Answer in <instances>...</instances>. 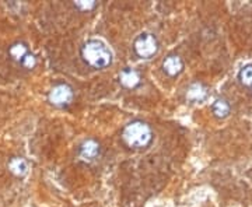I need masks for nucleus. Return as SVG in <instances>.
Instances as JSON below:
<instances>
[{
	"label": "nucleus",
	"mask_w": 252,
	"mask_h": 207,
	"mask_svg": "<svg viewBox=\"0 0 252 207\" xmlns=\"http://www.w3.org/2000/svg\"><path fill=\"white\" fill-rule=\"evenodd\" d=\"M99 153V144L93 140V139H89L86 140L84 143L81 144L80 147V155L84 158V160H93L95 158Z\"/></svg>",
	"instance_id": "1a4fd4ad"
},
{
	"label": "nucleus",
	"mask_w": 252,
	"mask_h": 207,
	"mask_svg": "<svg viewBox=\"0 0 252 207\" xmlns=\"http://www.w3.org/2000/svg\"><path fill=\"white\" fill-rule=\"evenodd\" d=\"M21 64H23L26 69H32V67H34V66L36 64L35 56L31 54H27L26 56H24V59L21 60Z\"/></svg>",
	"instance_id": "4468645a"
},
{
	"label": "nucleus",
	"mask_w": 252,
	"mask_h": 207,
	"mask_svg": "<svg viewBox=\"0 0 252 207\" xmlns=\"http://www.w3.org/2000/svg\"><path fill=\"white\" fill-rule=\"evenodd\" d=\"M74 6L79 10H81V11H90V10L95 7V1H93V0H89V1L79 0V1H74Z\"/></svg>",
	"instance_id": "ddd939ff"
},
{
	"label": "nucleus",
	"mask_w": 252,
	"mask_h": 207,
	"mask_svg": "<svg viewBox=\"0 0 252 207\" xmlns=\"http://www.w3.org/2000/svg\"><path fill=\"white\" fill-rule=\"evenodd\" d=\"M27 54V46H26V44H23V42H16V44H13L9 48V55L11 56V59L16 60V62H21Z\"/></svg>",
	"instance_id": "9d476101"
},
{
	"label": "nucleus",
	"mask_w": 252,
	"mask_h": 207,
	"mask_svg": "<svg viewBox=\"0 0 252 207\" xmlns=\"http://www.w3.org/2000/svg\"><path fill=\"white\" fill-rule=\"evenodd\" d=\"M162 69H164V72L167 73L168 76H178L182 70H184V62L181 60L180 56H168L165 60H164V63H162Z\"/></svg>",
	"instance_id": "39448f33"
},
{
	"label": "nucleus",
	"mask_w": 252,
	"mask_h": 207,
	"mask_svg": "<svg viewBox=\"0 0 252 207\" xmlns=\"http://www.w3.org/2000/svg\"><path fill=\"white\" fill-rule=\"evenodd\" d=\"M81 58L94 69H104L112 63V54L99 41H89L81 48Z\"/></svg>",
	"instance_id": "f257e3e1"
},
{
	"label": "nucleus",
	"mask_w": 252,
	"mask_h": 207,
	"mask_svg": "<svg viewBox=\"0 0 252 207\" xmlns=\"http://www.w3.org/2000/svg\"><path fill=\"white\" fill-rule=\"evenodd\" d=\"M238 79L244 86H252V66H245L238 74Z\"/></svg>",
	"instance_id": "f8f14e48"
},
{
	"label": "nucleus",
	"mask_w": 252,
	"mask_h": 207,
	"mask_svg": "<svg viewBox=\"0 0 252 207\" xmlns=\"http://www.w3.org/2000/svg\"><path fill=\"white\" fill-rule=\"evenodd\" d=\"M119 83L126 89H135L140 84V76L136 70L125 69L119 73Z\"/></svg>",
	"instance_id": "423d86ee"
},
{
	"label": "nucleus",
	"mask_w": 252,
	"mask_h": 207,
	"mask_svg": "<svg viewBox=\"0 0 252 207\" xmlns=\"http://www.w3.org/2000/svg\"><path fill=\"white\" fill-rule=\"evenodd\" d=\"M122 139L126 146L133 148H144L153 140V132L147 123L142 120H135L126 125L122 132Z\"/></svg>",
	"instance_id": "f03ea898"
},
{
	"label": "nucleus",
	"mask_w": 252,
	"mask_h": 207,
	"mask_svg": "<svg viewBox=\"0 0 252 207\" xmlns=\"http://www.w3.org/2000/svg\"><path fill=\"white\" fill-rule=\"evenodd\" d=\"M133 48H135V52L137 54V56L149 59V58H152L157 54L158 42H157L156 36L152 35V34H142L136 38Z\"/></svg>",
	"instance_id": "7ed1b4c3"
},
{
	"label": "nucleus",
	"mask_w": 252,
	"mask_h": 207,
	"mask_svg": "<svg viewBox=\"0 0 252 207\" xmlns=\"http://www.w3.org/2000/svg\"><path fill=\"white\" fill-rule=\"evenodd\" d=\"M73 99V90L70 86L67 84H56L54 89L49 92V101L58 105V107H63V105H69Z\"/></svg>",
	"instance_id": "20e7f679"
},
{
	"label": "nucleus",
	"mask_w": 252,
	"mask_h": 207,
	"mask_svg": "<svg viewBox=\"0 0 252 207\" xmlns=\"http://www.w3.org/2000/svg\"><path fill=\"white\" fill-rule=\"evenodd\" d=\"M207 90L206 87L202 84V83H192L187 90V98L189 101H193V102H198L202 99L206 98Z\"/></svg>",
	"instance_id": "6e6552de"
},
{
	"label": "nucleus",
	"mask_w": 252,
	"mask_h": 207,
	"mask_svg": "<svg viewBox=\"0 0 252 207\" xmlns=\"http://www.w3.org/2000/svg\"><path fill=\"white\" fill-rule=\"evenodd\" d=\"M7 167L9 171L16 177H26L28 174V162L23 157H13Z\"/></svg>",
	"instance_id": "0eeeda50"
},
{
	"label": "nucleus",
	"mask_w": 252,
	"mask_h": 207,
	"mask_svg": "<svg viewBox=\"0 0 252 207\" xmlns=\"http://www.w3.org/2000/svg\"><path fill=\"white\" fill-rule=\"evenodd\" d=\"M212 109H213L215 117L220 118V119L228 117V114H230V105L227 104V101H224V99H217L216 102L213 104Z\"/></svg>",
	"instance_id": "9b49d317"
}]
</instances>
